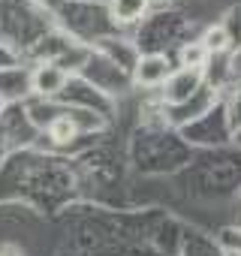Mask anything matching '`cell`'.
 <instances>
[{"instance_id": "6da1fadb", "label": "cell", "mask_w": 241, "mask_h": 256, "mask_svg": "<svg viewBox=\"0 0 241 256\" xmlns=\"http://www.w3.org/2000/svg\"><path fill=\"white\" fill-rule=\"evenodd\" d=\"M199 88H202V70H175L163 82V100L178 106V102H187Z\"/></svg>"}, {"instance_id": "7a4b0ae2", "label": "cell", "mask_w": 241, "mask_h": 256, "mask_svg": "<svg viewBox=\"0 0 241 256\" xmlns=\"http://www.w3.org/2000/svg\"><path fill=\"white\" fill-rule=\"evenodd\" d=\"M169 72H172V66H169L166 54H145L133 66V82L139 88H163V82L169 78Z\"/></svg>"}, {"instance_id": "3957f363", "label": "cell", "mask_w": 241, "mask_h": 256, "mask_svg": "<svg viewBox=\"0 0 241 256\" xmlns=\"http://www.w3.org/2000/svg\"><path fill=\"white\" fill-rule=\"evenodd\" d=\"M34 90L40 94V96H54L58 90H64V84H66V72L58 66V64H42V66H36V72H34Z\"/></svg>"}, {"instance_id": "277c9868", "label": "cell", "mask_w": 241, "mask_h": 256, "mask_svg": "<svg viewBox=\"0 0 241 256\" xmlns=\"http://www.w3.org/2000/svg\"><path fill=\"white\" fill-rule=\"evenodd\" d=\"M148 6H151V0H112L108 12L118 24H133L148 12Z\"/></svg>"}, {"instance_id": "5b68a950", "label": "cell", "mask_w": 241, "mask_h": 256, "mask_svg": "<svg viewBox=\"0 0 241 256\" xmlns=\"http://www.w3.org/2000/svg\"><path fill=\"white\" fill-rule=\"evenodd\" d=\"M178 58H181V70H202L211 54L205 52L202 42H187V46H181Z\"/></svg>"}, {"instance_id": "8992f818", "label": "cell", "mask_w": 241, "mask_h": 256, "mask_svg": "<svg viewBox=\"0 0 241 256\" xmlns=\"http://www.w3.org/2000/svg\"><path fill=\"white\" fill-rule=\"evenodd\" d=\"M199 42L205 46V52H208V54H223V52L229 48V42H232V40H229V30H226L223 24H214V28H208V30H205V36H202Z\"/></svg>"}, {"instance_id": "52a82bcc", "label": "cell", "mask_w": 241, "mask_h": 256, "mask_svg": "<svg viewBox=\"0 0 241 256\" xmlns=\"http://www.w3.org/2000/svg\"><path fill=\"white\" fill-rule=\"evenodd\" d=\"M76 133H78V126H76V118L72 114H58L48 124V136L54 142H70V139H76Z\"/></svg>"}, {"instance_id": "ba28073f", "label": "cell", "mask_w": 241, "mask_h": 256, "mask_svg": "<svg viewBox=\"0 0 241 256\" xmlns=\"http://www.w3.org/2000/svg\"><path fill=\"white\" fill-rule=\"evenodd\" d=\"M229 256H241V253H235V250H232V253H229Z\"/></svg>"}, {"instance_id": "9c48e42d", "label": "cell", "mask_w": 241, "mask_h": 256, "mask_svg": "<svg viewBox=\"0 0 241 256\" xmlns=\"http://www.w3.org/2000/svg\"><path fill=\"white\" fill-rule=\"evenodd\" d=\"M0 112H4V100H0Z\"/></svg>"}]
</instances>
